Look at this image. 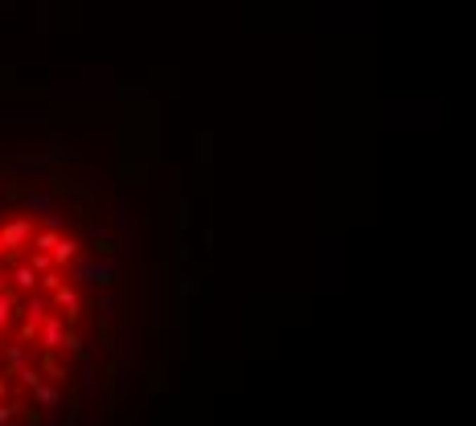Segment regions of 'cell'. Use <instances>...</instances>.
<instances>
[{"label": "cell", "instance_id": "cell-1", "mask_svg": "<svg viewBox=\"0 0 476 426\" xmlns=\"http://www.w3.org/2000/svg\"><path fill=\"white\" fill-rule=\"evenodd\" d=\"M132 213L62 140L0 143V426H119L140 356Z\"/></svg>", "mask_w": 476, "mask_h": 426}]
</instances>
